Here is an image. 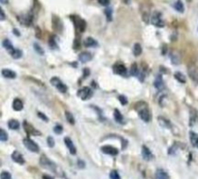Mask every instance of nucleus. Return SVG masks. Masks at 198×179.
<instances>
[{
	"mask_svg": "<svg viewBox=\"0 0 198 179\" xmlns=\"http://www.w3.org/2000/svg\"><path fill=\"white\" fill-rule=\"evenodd\" d=\"M135 108L137 113L141 118V120H143L144 122H150L151 121V111H150L148 104L145 103L144 101H139L136 104Z\"/></svg>",
	"mask_w": 198,
	"mask_h": 179,
	"instance_id": "obj_1",
	"label": "nucleus"
},
{
	"mask_svg": "<svg viewBox=\"0 0 198 179\" xmlns=\"http://www.w3.org/2000/svg\"><path fill=\"white\" fill-rule=\"evenodd\" d=\"M40 165H41V167H43L44 168H47V169H49V170H52V171L55 172V173L58 174V175L60 174L59 173V168H57V165L55 164V163H53L49 158H48V157H46L45 155L41 156Z\"/></svg>",
	"mask_w": 198,
	"mask_h": 179,
	"instance_id": "obj_2",
	"label": "nucleus"
},
{
	"mask_svg": "<svg viewBox=\"0 0 198 179\" xmlns=\"http://www.w3.org/2000/svg\"><path fill=\"white\" fill-rule=\"evenodd\" d=\"M161 13L158 12V11H155L154 13L152 14V17H151V21L152 24L155 25L156 27H163L164 26V21L162 20V17H161Z\"/></svg>",
	"mask_w": 198,
	"mask_h": 179,
	"instance_id": "obj_3",
	"label": "nucleus"
},
{
	"mask_svg": "<svg viewBox=\"0 0 198 179\" xmlns=\"http://www.w3.org/2000/svg\"><path fill=\"white\" fill-rule=\"evenodd\" d=\"M51 84H52L53 87H55L57 91H59L62 94H65L67 92V86L60 81V79H58L57 77H53L51 79Z\"/></svg>",
	"mask_w": 198,
	"mask_h": 179,
	"instance_id": "obj_4",
	"label": "nucleus"
},
{
	"mask_svg": "<svg viewBox=\"0 0 198 179\" xmlns=\"http://www.w3.org/2000/svg\"><path fill=\"white\" fill-rule=\"evenodd\" d=\"M24 144L31 152H33V153L39 152V146H38L36 143H35L33 140H31L30 138H24Z\"/></svg>",
	"mask_w": 198,
	"mask_h": 179,
	"instance_id": "obj_5",
	"label": "nucleus"
},
{
	"mask_svg": "<svg viewBox=\"0 0 198 179\" xmlns=\"http://www.w3.org/2000/svg\"><path fill=\"white\" fill-rule=\"evenodd\" d=\"M78 95H79V97L81 98V100H89V98L92 97V92H91V90L89 88L85 87V88L81 89L78 92Z\"/></svg>",
	"mask_w": 198,
	"mask_h": 179,
	"instance_id": "obj_6",
	"label": "nucleus"
},
{
	"mask_svg": "<svg viewBox=\"0 0 198 179\" xmlns=\"http://www.w3.org/2000/svg\"><path fill=\"white\" fill-rule=\"evenodd\" d=\"M74 22H75V27L79 32H84L85 30V27H87V24L85 21L83 20V19L79 18V17H74Z\"/></svg>",
	"mask_w": 198,
	"mask_h": 179,
	"instance_id": "obj_7",
	"label": "nucleus"
},
{
	"mask_svg": "<svg viewBox=\"0 0 198 179\" xmlns=\"http://www.w3.org/2000/svg\"><path fill=\"white\" fill-rule=\"evenodd\" d=\"M113 70H114V73L121 75V76H126V74H127L126 67L124 66L123 63H120V62L116 63V64L113 66Z\"/></svg>",
	"mask_w": 198,
	"mask_h": 179,
	"instance_id": "obj_8",
	"label": "nucleus"
},
{
	"mask_svg": "<svg viewBox=\"0 0 198 179\" xmlns=\"http://www.w3.org/2000/svg\"><path fill=\"white\" fill-rule=\"evenodd\" d=\"M53 28L57 32H60L63 29V24L62 21H60V19L57 17V16H53Z\"/></svg>",
	"mask_w": 198,
	"mask_h": 179,
	"instance_id": "obj_9",
	"label": "nucleus"
},
{
	"mask_svg": "<svg viewBox=\"0 0 198 179\" xmlns=\"http://www.w3.org/2000/svg\"><path fill=\"white\" fill-rule=\"evenodd\" d=\"M101 151L104 153V154H107V155H110V156H117L119 154V150L117 148H115L113 146H110V145H106V146H103L101 147Z\"/></svg>",
	"mask_w": 198,
	"mask_h": 179,
	"instance_id": "obj_10",
	"label": "nucleus"
},
{
	"mask_svg": "<svg viewBox=\"0 0 198 179\" xmlns=\"http://www.w3.org/2000/svg\"><path fill=\"white\" fill-rule=\"evenodd\" d=\"M24 130L27 132V134H29V135H40L41 132H38L37 130H35L34 127L31 126L30 124H28L26 121H24Z\"/></svg>",
	"mask_w": 198,
	"mask_h": 179,
	"instance_id": "obj_11",
	"label": "nucleus"
},
{
	"mask_svg": "<svg viewBox=\"0 0 198 179\" xmlns=\"http://www.w3.org/2000/svg\"><path fill=\"white\" fill-rule=\"evenodd\" d=\"M64 142H65L66 147L69 150V152L71 153L72 155H76V153H77V149H76V146L74 145V143H73L71 138H70V137H65Z\"/></svg>",
	"mask_w": 198,
	"mask_h": 179,
	"instance_id": "obj_12",
	"label": "nucleus"
},
{
	"mask_svg": "<svg viewBox=\"0 0 198 179\" xmlns=\"http://www.w3.org/2000/svg\"><path fill=\"white\" fill-rule=\"evenodd\" d=\"M188 75H189V77L191 78L192 81H194L195 83H198V71H197V68L194 65H190L188 67Z\"/></svg>",
	"mask_w": 198,
	"mask_h": 179,
	"instance_id": "obj_13",
	"label": "nucleus"
},
{
	"mask_svg": "<svg viewBox=\"0 0 198 179\" xmlns=\"http://www.w3.org/2000/svg\"><path fill=\"white\" fill-rule=\"evenodd\" d=\"M142 157L145 161H151V160H152V158H154V155H152V153L151 152V150H150L148 147L144 145L142 147Z\"/></svg>",
	"mask_w": 198,
	"mask_h": 179,
	"instance_id": "obj_14",
	"label": "nucleus"
},
{
	"mask_svg": "<svg viewBox=\"0 0 198 179\" xmlns=\"http://www.w3.org/2000/svg\"><path fill=\"white\" fill-rule=\"evenodd\" d=\"M12 160L14 162L17 163V164H20V165H24L25 163L24 159V156H22L19 151H14V152H13Z\"/></svg>",
	"mask_w": 198,
	"mask_h": 179,
	"instance_id": "obj_15",
	"label": "nucleus"
},
{
	"mask_svg": "<svg viewBox=\"0 0 198 179\" xmlns=\"http://www.w3.org/2000/svg\"><path fill=\"white\" fill-rule=\"evenodd\" d=\"M1 74L3 77L7 78V79H15L17 77V74H16L15 71H13L11 69H8V68H5V69H2L1 71Z\"/></svg>",
	"mask_w": 198,
	"mask_h": 179,
	"instance_id": "obj_16",
	"label": "nucleus"
},
{
	"mask_svg": "<svg viewBox=\"0 0 198 179\" xmlns=\"http://www.w3.org/2000/svg\"><path fill=\"white\" fill-rule=\"evenodd\" d=\"M84 45L85 47H88V48H95V47L98 46V42L95 39H93V38L88 37V38H85V39Z\"/></svg>",
	"mask_w": 198,
	"mask_h": 179,
	"instance_id": "obj_17",
	"label": "nucleus"
},
{
	"mask_svg": "<svg viewBox=\"0 0 198 179\" xmlns=\"http://www.w3.org/2000/svg\"><path fill=\"white\" fill-rule=\"evenodd\" d=\"M157 121H158V123H159V125H160L161 127H166V129H171V127H172L171 126V122L168 119H166L165 117L159 116L157 118Z\"/></svg>",
	"mask_w": 198,
	"mask_h": 179,
	"instance_id": "obj_18",
	"label": "nucleus"
},
{
	"mask_svg": "<svg viewBox=\"0 0 198 179\" xmlns=\"http://www.w3.org/2000/svg\"><path fill=\"white\" fill-rule=\"evenodd\" d=\"M154 86L156 90H158V91H161V90H163L165 87H164V82L163 80H162V78L160 77V76H157V77L155 78V82H154Z\"/></svg>",
	"mask_w": 198,
	"mask_h": 179,
	"instance_id": "obj_19",
	"label": "nucleus"
},
{
	"mask_svg": "<svg viewBox=\"0 0 198 179\" xmlns=\"http://www.w3.org/2000/svg\"><path fill=\"white\" fill-rule=\"evenodd\" d=\"M92 59V55L88 52H84L79 55V60L81 62H88L89 60H91Z\"/></svg>",
	"mask_w": 198,
	"mask_h": 179,
	"instance_id": "obj_20",
	"label": "nucleus"
},
{
	"mask_svg": "<svg viewBox=\"0 0 198 179\" xmlns=\"http://www.w3.org/2000/svg\"><path fill=\"white\" fill-rule=\"evenodd\" d=\"M13 109L15 111H21L24 108V102H22L20 98H15L14 101H13Z\"/></svg>",
	"mask_w": 198,
	"mask_h": 179,
	"instance_id": "obj_21",
	"label": "nucleus"
},
{
	"mask_svg": "<svg viewBox=\"0 0 198 179\" xmlns=\"http://www.w3.org/2000/svg\"><path fill=\"white\" fill-rule=\"evenodd\" d=\"M189 139L192 146L198 148V134L194 132H189Z\"/></svg>",
	"mask_w": 198,
	"mask_h": 179,
	"instance_id": "obj_22",
	"label": "nucleus"
},
{
	"mask_svg": "<svg viewBox=\"0 0 198 179\" xmlns=\"http://www.w3.org/2000/svg\"><path fill=\"white\" fill-rule=\"evenodd\" d=\"M114 119L116 121L117 123L119 124H123L124 123V120H123V114L120 113L119 111V109H115L114 111Z\"/></svg>",
	"mask_w": 198,
	"mask_h": 179,
	"instance_id": "obj_23",
	"label": "nucleus"
},
{
	"mask_svg": "<svg viewBox=\"0 0 198 179\" xmlns=\"http://www.w3.org/2000/svg\"><path fill=\"white\" fill-rule=\"evenodd\" d=\"M155 179H169V175L163 169H157L155 172Z\"/></svg>",
	"mask_w": 198,
	"mask_h": 179,
	"instance_id": "obj_24",
	"label": "nucleus"
},
{
	"mask_svg": "<svg viewBox=\"0 0 198 179\" xmlns=\"http://www.w3.org/2000/svg\"><path fill=\"white\" fill-rule=\"evenodd\" d=\"M170 59H171V62L173 64H179L181 62L180 56H179L178 53L175 52V51H172V52L170 53Z\"/></svg>",
	"mask_w": 198,
	"mask_h": 179,
	"instance_id": "obj_25",
	"label": "nucleus"
},
{
	"mask_svg": "<svg viewBox=\"0 0 198 179\" xmlns=\"http://www.w3.org/2000/svg\"><path fill=\"white\" fill-rule=\"evenodd\" d=\"M2 45H3V47H4L5 49L8 51L9 54H11V53L13 52V51L15 50L14 46H13V44L11 43V41L9 40V39H5V40H3Z\"/></svg>",
	"mask_w": 198,
	"mask_h": 179,
	"instance_id": "obj_26",
	"label": "nucleus"
},
{
	"mask_svg": "<svg viewBox=\"0 0 198 179\" xmlns=\"http://www.w3.org/2000/svg\"><path fill=\"white\" fill-rule=\"evenodd\" d=\"M8 127L10 130H19L20 129V123H19V121L15 120V119H12L8 122Z\"/></svg>",
	"mask_w": 198,
	"mask_h": 179,
	"instance_id": "obj_27",
	"label": "nucleus"
},
{
	"mask_svg": "<svg viewBox=\"0 0 198 179\" xmlns=\"http://www.w3.org/2000/svg\"><path fill=\"white\" fill-rule=\"evenodd\" d=\"M142 54V47L139 43H135L133 46V55L135 57H138Z\"/></svg>",
	"mask_w": 198,
	"mask_h": 179,
	"instance_id": "obj_28",
	"label": "nucleus"
},
{
	"mask_svg": "<svg viewBox=\"0 0 198 179\" xmlns=\"http://www.w3.org/2000/svg\"><path fill=\"white\" fill-rule=\"evenodd\" d=\"M174 9L178 12L180 13H184V4L183 2L181 1V0H178V1H176L174 3Z\"/></svg>",
	"mask_w": 198,
	"mask_h": 179,
	"instance_id": "obj_29",
	"label": "nucleus"
},
{
	"mask_svg": "<svg viewBox=\"0 0 198 179\" xmlns=\"http://www.w3.org/2000/svg\"><path fill=\"white\" fill-rule=\"evenodd\" d=\"M130 75L131 76H137L139 74V70H138V65H137V63L134 62L133 64L131 65V67H130Z\"/></svg>",
	"mask_w": 198,
	"mask_h": 179,
	"instance_id": "obj_30",
	"label": "nucleus"
},
{
	"mask_svg": "<svg viewBox=\"0 0 198 179\" xmlns=\"http://www.w3.org/2000/svg\"><path fill=\"white\" fill-rule=\"evenodd\" d=\"M11 55V57H13V59H21V56H22V52L21 50H19V49H15L13 52L10 54Z\"/></svg>",
	"mask_w": 198,
	"mask_h": 179,
	"instance_id": "obj_31",
	"label": "nucleus"
},
{
	"mask_svg": "<svg viewBox=\"0 0 198 179\" xmlns=\"http://www.w3.org/2000/svg\"><path fill=\"white\" fill-rule=\"evenodd\" d=\"M174 77L176 78L177 81H179L180 83H186V77H184V75L183 74V73L176 72L174 74Z\"/></svg>",
	"mask_w": 198,
	"mask_h": 179,
	"instance_id": "obj_32",
	"label": "nucleus"
},
{
	"mask_svg": "<svg viewBox=\"0 0 198 179\" xmlns=\"http://www.w3.org/2000/svg\"><path fill=\"white\" fill-rule=\"evenodd\" d=\"M33 46H34V50H35V52H36L38 55H40V56H43L44 54H45V51H44V49L42 47L40 46L39 44H37V43H34L33 44Z\"/></svg>",
	"mask_w": 198,
	"mask_h": 179,
	"instance_id": "obj_33",
	"label": "nucleus"
},
{
	"mask_svg": "<svg viewBox=\"0 0 198 179\" xmlns=\"http://www.w3.org/2000/svg\"><path fill=\"white\" fill-rule=\"evenodd\" d=\"M65 116H66V120H67V122L70 123L71 125H74V124H75V119H74V117H73V115H72L71 113H70V112L66 111V112H65Z\"/></svg>",
	"mask_w": 198,
	"mask_h": 179,
	"instance_id": "obj_34",
	"label": "nucleus"
},
{
	"mask_svg": "<svg viewBox=\"0 0 198 179\" xmlns=\"http://www.w3.org/2000/svg\"><path fill=\"white\" fill-rule=\"evenodd\" d=\"M104 12H105V15H106V18L108 21H111L113 20V10H112L111 8H107Z\"/></svg>",
	"mask_w": 198,
	"mask_h": 179,
	"instance_id": "obj_35",
	"label": "nucleus"
},
{
	"mask_svg": "<svg viewBox=\"0 0 198 179\" xmlns=\"http://www.w3.org/2000/svg\"><path fill=\"white\" fill-rule=\"evenodd\" d=\"M8 140V133L4 130L0 129V141H7Z\"/></svg>",
	"mask_w": 198,
	"mask_h": 179,
	"instance_id": "obj_36",
	"label": "nucleus"
},
{
	"mask_svg": "<svg viewBox=\"0 0 198 179\" xmlns=\"http://www.w3.org/2000/svg\"><path fill=\"white\" fill-rule=\"evenodd\" d=\"M53 130H55V132L56 134H60V133H62V132H63V127L61 126V125L57 124L56 126H55V127H53Z\"/></svg>",
	"mask_w": 198,
	"mask_h": 179,
	"instance_id": "obj_37",
	"label": "nucleus"
},
{
	"mask_svg": "<svg viewBox=\"0 0 198 179\" xmlns=\"http://www.w3.org/2000/svg\"><path fill=\"white\" fill-rule=\"evenodd\" d=\"M49 45L51 47V49H57V44L56 43V40L55 38L51 37L50 40H49Z\"/></svg>",
	"mask_w": 198,
	"mask_h": 179,
	"instance_id": "obj_38",
	"label": "nucleus"
},
{
	"mask_svg": "<svg viewBox=\"0 0 198 179\" xmlns=\"http://www.w3.org/2000/svg\"><path fill=\"white\" fill-rule=\"evenodd\" d=\"M110 179H120L119 172L117 170H112L110 173Z\"/></svg>",
	"mask_w": 198,
	"mask_h": 179,
	"instance_id": "obj_39",
	"label": "nucleus"
},
{
	"mask_svg": "<svg viewBox=\"0 0 198 179\" xmlns=\"http://www.w3.org/2000/svg\"><path fill=\"white\" fill-rule=\"evenodd\" d=\"M0 179H12V176L8 171H2L0 174Z\"/></svg>",
	"mask_w": 198,
	"mask_h": 179,
	"instance_id": "obj_40",
	"label": "nucleus"
},
{
	"mask_svg": "<svg viewBox=\"0 0 198 179\" xmlns=\"http://www.w3.org/2000/svg\"><path fill=\"white\" fill-rule=\"evenodd\" d=\"M47 142H48V145H49V147H51V148H53V146H55V139L53 138L52 136H49L47 138Z\"/></svg>",
	"mask_w": 198,
	"mask_h": 179,
	"instance_id": "obj_41",
	"label": "nucleus"
},
{
	"mask_svg": "<svg viewBox=\"0 0 198 179\" xmlns=\"http://www.w3.org/2000/svg\"><path fill=\"white\" fill-rule=\"evenodd\" d=\"M119 100H120V102L123 105H126L127 104V102H128V100H127V98H126V97H124V95H120L119 97Z\"/></svg>",
	"mask_w": 198,
	"mask_h": 179,
	"instance_id": "obj_42",
	"label": "nucleus"
},
{
	"mask_svg": "<svg viewBox=\"0 0 198 179\" xmlns=\"http://www.w3.org/2000/svg\"><path fill=\"white\" fill-rule=\"evenodd\" d=\"M37 115H38V116H39L40 119H42L43 121H45V122H48V121H49V119H48V118H47L46 115L43 114L42 112H38Z\"/></svg>",
	"mask_w": 198,
	"mask_h": 179,
	"instance_id": "obj_43",
	"label": "nucleus"
},
{
	"mask_svg": "<svg viewBox=\"0 0 198 179\" xmlns=\"http://www.w3.org/2000/svg\"><path fill=\"white\" fill-rule=\"evenodd\" d=\"M111 0H98V2L100 3L102 6H108L110 4Z\"/></svg>",
	"mask_w": 198,
	"mask_h": 179,
	"instance_id": "obj_44",
	"label": "nucleus"
},
{
	"mask_svg": "<svg viewBox=\"0 0 198 179\" xmlns=\"http://www.w3.org/2000/svg\"><path fill=\"white\" fill-rule=\"evenodd\" d=\"M5 18H6L5 13H4V11L2 10V8L0 7V21H4Z\"/></svg>",
	"mask_w": 198,
	"mask_h": 179,
	"instance_id": "obj_45",
	"label": "nucleus"
},
{
	"mask_svg": "<svg viewBox=\"0 0 198 179\" xmlns=\"http://www.w3.org/2000/svg\"><path fill=\"white\" fill-rule=\"evenodd\" d=\"M74 49L75 50H79L80 49V40L79 39H76L75 42H74Z\"/></svg>",
	"mask_w": 198,
	"mask_h": 179,
	"instance_id": "obj_46",
	"label": "nucleus"
},
{
	"mask_svg": "<svg viewBox=\"0 0 198 179\" xmlns=\"http://www.w3.org/2000/svg\"><path fill=\"white\" fill-rule=\"evenodd\" d=\"M78 167H79L80 168H84L85 167V162H83L82 160H79V161H78Z\"/></svg>",
	"mask_w": 198,
	"mask_h": 179,
	"instance_id": "obj_47",
	"label": "nucleus"
},
{
	"mask_svg": "<svg viewBox=\"0 0 198 179\" xmlns=\"http://www.w3.org/2000/svg\"><path fill=\"white\" fill-rule=\"evenodd\" d=\"M84 72H85V75H84V79L87 77V76L89 74V70H88V68H85V69H84Z\"/></svg>",
	"mask_w": 198,
	"mask_h": 179,
	"instance_id": "obj_48",
	"label": "nucleus"
},
{
	"mask_svg": "<svg viewBox=\"0 0 198 179\" xmlns=\"http://www.w3.org/2000/svg\"><path fill=\"white\" fill-rule=\"evenodd\" d=\"M13 32H14L16 35H17V36H20V35H21V34H20V32H19V30H18V29H16V28H15L14 30H13Z\"/></svg>",
	"mask_w": 198,
	"mask_h": 179,
	"instance_id": "obj_49",
	"label": "nucleus"
},
{
	"mask_svg": "<svg viewBox=\"0 0 198 179\" xmlns=\"http://www.w3.org/2000/svg\"><path fill=\"white\" fill-rule=\"evenodd\" d=\"M43 179H53V177H51V176H49V175L45 174L44 176H43Z\"/></svg>",
	"mask_w": 198,
	"mask_h": 179,
	"instance_id": "obj_50",
	"label": "nucleus"
},
{
	"mask_svg": "<svg viewBox=\"0 0 198 179\" xmlns=\"http://www.w3.org/2000/svg\"><path fill=\"white\" fill-rule=\"evenodd\" d=\"M0 2H1L2 4H7V3H8V0H0Z\"/></svg>",
	"mask_w": 198,
	"mask_h": 179,
	"instance_id": "obj_51",
	"label": "nucleus"
},
{
	"mask_svg": "<svg viewBox=\"0 0 198 179\" xmlns=\"http://www.w3.org/2000/svg\"><path fill=\"white\" fill-rule=\"evenodd\" d=\"M123 3H125V4H129L130 3V0H123Z\"/></svg>",
	"mask_w": 198,
	"mask_h": 179,
	"instance_id": "obj_52",
	"label": "nucleus"
},
{
	"mask_svg": "<svg viewBox=\"0 0 198 179\" xmlns=\"http://www.w3.org/2000/svg\"><path fill=\"white\" fill-rule=\"evenodd\" d=\"M187 1H190V0H187Z\"/></svg>",
	"mask_w": 198,
	"mask_h": 179,
	"instance_id": "obj_53",
	"label": "nucleus"
}]
</instances>
